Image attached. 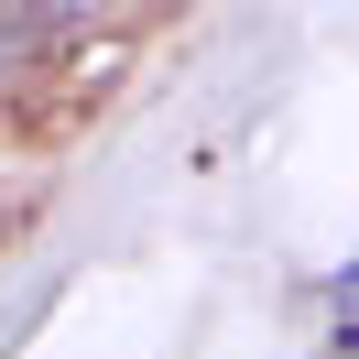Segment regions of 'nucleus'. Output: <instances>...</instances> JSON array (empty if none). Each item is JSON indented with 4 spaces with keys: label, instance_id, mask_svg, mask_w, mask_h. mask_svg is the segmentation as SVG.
Here are the masks:
<instances>
[{
    "label": "nucleus",
    "instance_id": "f257e3e1",
    "mask_svg": "<svg viewBox=\"0 0 359 359\" xmlns=\"http://www.w3.org/2000/svg\"><path fill=\"white\" fill-rule=\"evenodd\" d=\"M11 11H22V22H88L98 0H11Z\"/></svg>",
    "mask_w": 359,
    "mask_h": 359
}]
</instances>
